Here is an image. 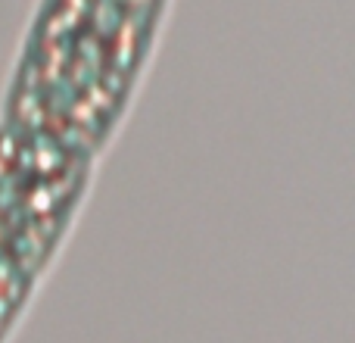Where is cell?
Segmentation results:
<instances>
[{"label":"cell","instance_id":"cell-1","mask_svg":"<svg viewBox=\"0 0 355 343\" xmlns=\"http://www.w3.org/2000/svg\"><path fill=\"white\" fill-rule=\"evenodd\" d=\"M159 0H44L28 28L22 81L53 106H106L135 78Z\"/></svg>","mask_w":355,"mask_h":343}]
</instances>
